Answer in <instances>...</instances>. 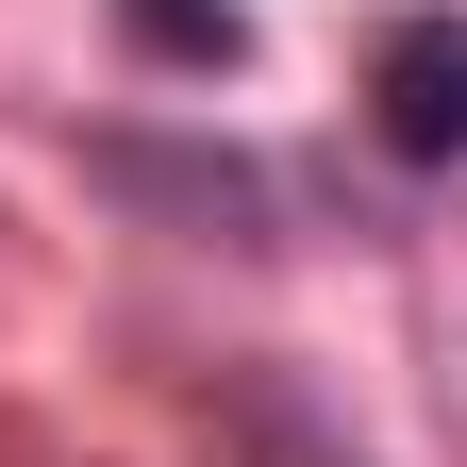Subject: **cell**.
I'll return each instance as SVG.
<instances>
[{"label": "cell", "instance_id": "obj_1", "mask_svg": "<svg viewBox=\"0 0 467 467\" xmlns=\"http://www.w3.org/2000/svg\"><path fill=\"white\" fill-rule=\"evenodd\" d=\"M368 117L400 167H467V17H400L368 67Z\"/></svg>", "mask_w": 467, "mask_h": 467}, {"label": "cell", "instance_id": "obj_2", "mask_svg": "<svg viewBox=\"0 0 467 467\" xmlns=\"http://www.w3.org/2000/svg\"><path fill=\"white\" fill-rule=\"evenodd\" d=\"M134 34H150V50H217V67H234V17H201V0H134Z\"/></svg>", "mask_w": 467, "mask_h": 467}]
</instances>
